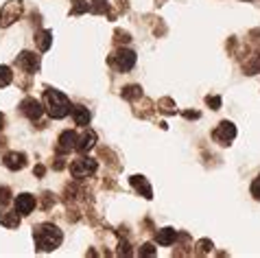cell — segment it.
<instances>
[{
	"mask_svg": "<svg viewBox=\"0 0 260 258\" xmlns=\"http://www.w3.org/2000/svg\"><path fill=\"white\" fill-rule=\"evenodd\" d=\"M72 120H75V125L77 127H88L90 125V118H92V114L88 107H83V105H72Z\"/></svg>",
	"mask_w": 260,
	"mask_h": 258,
	"instance_id": "14",
	"label": "cell"
},
{
	"mask_svg": "<svg viewBox=\"0 0 260 258\" xmlns=\"http://www.w3.org/2000/svg\"><path fill=\"white\" fill-rule=\"evenodd\" d=\"M13 81V73L9 66H0V88H7Z\"/></svg>",
	"mask_w": 260,
	"mask_h": 258,
	"instance_id": "23",
	"label": "cell"
},
{
	"mask_svg": "<svg viewBox=\"0 0 260 258\" xmlns=\"http://www.w3.org/2000/svg\"><path fill=\"white\" fill-rule=\"evenodd\" d=\"M55 206V195L50 190H44L42 192V202H40V208L42 210H50V208Z\"/></svg>",
	"mask_w": 260,
	"mask_h": 258,
	"instance_id": "24",
	"label": "cell"
},
{
	"mask_svg": "<svg viewBox=\"0 0 260 258\" xmlns=\"http://www.w3.org/2000/svg\"><path fill=\"white\" fill-rule=\"evenodd\" d=\"M33 241H35V249L38 252H53V249L61 245L63 234L53 223H40L33 228Z\"/></svg>",
	"mask_w": 260,
	"mask_h": 258,
	"instance_id": "1",
	"label": "cell"
},
{
	"mask_svg": "<svg viewBox=\"0 0 260 258\" xmlns=\"http://www.w3.org/2000/svg\"><path fill=\"white\" fill-rule=\"evenodd\" d=\"M18 112L22 114L24 118L31 120V123H35V120H40V116H42V114H44V107H42V103L38 101V99L26 96L24 101L18 105Z\"/></svg>",
	"mask_w": 260,
	"mask_h": 258,
	"instance_id": "8",
	"label": "cell"
},
{
	"mask_svg": "<svg viewBox=\"0 0 260 258\" xmlns=\"http://www.w3.org/2000/svg\"><path fill=\"white\" fill-rule=\"evenodd\" d=\"M68 169H70V175L75 177L77 182H81L85 180V177H90V175H94L96 173V169H99V162L94 160V157H77V160H72L68 164Z\"/></svg>",
	"mask_w": 260,
	"mask_h": 258,
	"instance_id": "4",
	"label": "cell"
},
{
	"mask_svg": "<svg viewBox=\"0 0 260 258\" xmlns=\"http://www.w3.org/2000/svg\"><path fill=\"white\" fill-rule=\"evenodd\" d=\"M129 42H132V35H129L127 31H120V28L114 31V44L116 46H127Z\"/></svg>",
	"mask_w": 260,
	"mask_h": 258,
	"instance_id": "22",
	"label": "cell"
},
{
	"mask_svg": "<svg viewBox=\"0 0 260 258\" xmlns=\"http://www.w3.org/2000/svg\"><path fill=\"white\" fill-rule=\"evenodd\" d=\"M75 145H77V132H72V129H66V132H61L59 140H57L55 145V151L66 155L70 151H75Z\"/></svg>",
	"mask_w": 260,
	"mask_h": 258,
	"instance_id": "11",
	"label": "cell"
},
{
	"mask_svg": "<svg viewBox=\"0 0 260 258\" xmlns=\"http://www.w3.org/2000/svg\"><path fill=\"white\" fill-rule=\"evenodd\" d=\"M94 145H96V134H94V129L83 127V134H81V136H77L75 151L83 155V153H88L90 149H94Z\"/></svg>",
	"mask_w": 260,
	"mask_h": 258,
	"instance_id": "10",
	"label": "cell"
},
{
	"mask_svg": "<svg viewBox=\"0 0 260 258\" xmlns=\"http://www.w3.org/2000/svg\"><path fill=\"white\" fill-rule=\"evenodd\" d=\"M243 3H254V0H243Z\"/></svg>",
	"mask_w": 260,
	"mask_h": 258,
	"instance_id": "33",
	"label": "cell"
},
{
	"mask_svg": "<svg viewBox=\"0 0 260 258\" xmlns=\"http://www.w3.org/2000/svg\"><path fill=\"white\" fill-rule=\"evenodd\" d=\"M44 107H46L48 116L55 118V120L66 118L68 114H70V110H72L70 99L63 94V92L55 90V88H46L44 90Z\"/></svg>",
	"mask_w": 260,
	"mask_h": 258,
	"instance_id": "2",
	"label": "cell"
},
{
	"mask_svg": "<svg viewBox=\"0 0 260 258\" xmlns=\"http://www.w3.org/2000/svg\"><path fill=\"white\" fill-rule=\"evenodd\" d=\"M129 184H132L136 192H140L144 199H153V188H151V184L144 175H132L129 177Z\"/></svg>",
	"mask_w": 260,
	"mask_h": 258,
	"instance_id": "13",
	"label": "cell"
},
{
	"mask_svg": "<svg viewBox=\"0 0 260 258\" xmlns=\"http://www.w3.org/2000/svg\"><path fill=\"white\" fill-rule=\"evenodd\" d=\"M120 96L125 99V101H138V99H142V88L132 83V85H127V88H122Z\"/></svg>",
	"mask_w": 260,
	"mask_h": 258,
	"instance_id": "18",
	"label": "cell"
},
{
	"mask_svg": "<svg viewBox=\"0 0 260 258\" xmlns=\"http://www.w3.org/2000/svg\"><path fill=\"white\" fill-rule=\"evenodd\" d=\"M90 11V3L88 0H72V9H70V16H81V13Z\"/></svg>",
	"mask_w": 260,
	"mask_h": 258,
	"instance_id": "21",
	"label": "cell"
},
{
	"mask_svg": "<svg viewBox=\"0 0 260 258\" xmlns=\"http://www.w3.org/2000/svg\"><path fill=\"white\" fill-rule=\"evenodd\" d=\"M155 254H157V247L153 243H142L138 249V256H155Z\"/></svg>",
	"mask_w": 260,
	"mask_h": 258,
	"instance_id": "25",
	"label": "cell"
},
{
	"mask_svg": "<svg viewBox=\"0 0 260 258\" xmlns=\"http://www.w3.org/2000/svg\"><path fill=\"white\" fill-rule=\"evenodd\" d=\"M212 241L210 239H201V241H197V247H194L192 249V254L194 256H208V254H210L212 252Z\"/></svg>",
	"mask_w": 260,
	"mask_h": 258,
	"instance_id": "20",
	"label": "cell"
},
{
	"mask_svg": "<svg viewBox=\"0 0 260 258\" xmlns=\"http://www.w3.org/2000/svg\"><path fill=\"white\" fill-rule=\"evenodd\" d=\"M33 175L35 177H44L46 175V167H44V164H35V167H33Z\"/></svg>",
	"mask_w": 260,
	"mask_h": 258,
	"instance_id": "29",
	"label": "cell"
},
{
	"mask_svg": "<svg viewBox=\"0 0 260 258\" xmlns=\"http://www.w3.org/2000/svg\"><path fill=\"white\" fill-rule=\"evenodd\" d=\"M136 61H138V55L134 51H129V48H122V46H116V51L107 57V63H110L116 73H122V75H127L129 70L136 66Z\"/></svg>",
	"mask_w": 260,
	"mask_h": 258,
	"instance_id": "3",
	"label": "cell"
},
{
	"mask_svg": "<svg viewBox=\"0 0 260 258\" xmlns=\"http://www.w3.org/2000/svg\"><path fill=\"white\" fill-rule=\"evenodd\" d=\"M11 202V188L9 186H0V206H7Z\"/></svg>",
	"mask_w": 260,
	"mask_h": 258,
	"instance_id": "26",
	"label": "cell"
},
{
	"mask_svg": "<svg viewBox=\"0 0 260 258\" xmlns=\"http://www.w3.org/2000/svg\"><path fill=\"white\" fill-rule=\"evenodd\" d=\"M13 206H16V210L20 212V217H28L35 206H38V199H35V195H31V192H20V195L13 199Z\"/></svg>",
	"mask_w": 260,
	"mask_h": 258,
	"instance_id": "9",
	"label": "cell"
},
{
	"mask_svg": "<svg viewBox=\"0 0 260 258\" xmlns=\"http://www.w3.org/2000/svg\"><path fill=\"white\" fill-rule=\"evenodd\" d=\"M251 195H254V199H256V202H260V175L256 177V180L254 182H251Z\"/></svg>",
	"mask_w": 260,
	"mask_h": 258,
	"instance_id": "28",
	"label": "cell"
},
{
	"mask_svg": "<svg viewBox=\"0 0 260 258\" xmlns=\"http://www.w3.org/2000/svg\"><path fill=\"white\" fill-rule=\"evenodd\" d=\"M234 138H236V127H234V123H230V120H221V123L216 125V129L212 132V140L221 147L232 145Z\"/></svg>",
	"mask_w": 260,
	"mask_h": 258,
	"instance_id": "5",
	"label": "cell"
},
{
	"mask_svg": "<svg viewBox=\"0 0 260 258\" xmlns=\"http://www.w3.org/2000/svg\"><path fill=\"white\" fill-rule=\"evenodd\" d=\"M206 103L210 105L212 110H221V103H223V101H221V96H210V94H208V96H206Z\"/></svg>",
	"mask_w": 260,
	"mask_h": 258,
	"instance_id": "27",
	"label": "cell"
},
{
	"mask_svg": "<svg viewBox=\"0 0 260 258\" xmlns=\"http://www.w3.org/2000/svg\"><path fill=\"white\" fill-rule=\"evenodd\" d=\"M3 164L9 171H22L26 167V153H22V151H9V153H5Z\"/></svg>",
	"mask_w": 260,
	"mask_h": 258,
	"instance_id": "12",
	"label": "cell"
},
{
	"mask_svg": "<svg viewBox=\"0 0 260 258\" xmlns=\"http://www.w3.org/2000/svg\"><path fill=\"white\" fill-rule=\"evenodd\" d=\"M20 16H22V3L20 0H11V3H7L0 9V26L3 28L11 26L16 20H20Z\"/></svg>",
	"mask_w": 260,
	"mask_h": 258,
	"instance_id": "7",
	"label": "cell"
},
{
	"mask_svg": "<svg viewBox=\"0 0 260 258\" xmlns=\"http://www.w3.org/2000/svg\"><path fill=\"white\" fill-rule=\"evenodd\" d=\"M155 3H157V5H162V3H166V0H155Z\"/></svg>",
	"mask_w": 260,
	"mask_h": 258,
	"instance_id": "32",
	"label": "cell"
},
{
	"mask_svg": "<svg viewBox=\"0 0 260 258\" xmlns=\"http://www.w3.org/2000/svg\"><path fill=\"white\" fill-rule=\"evenodd\" d=\"M182 116H184V118H188V120H197L201 114H199V112H182Z\"/></svg>",
	"mask_w": 260,
	"mask_h": 258,
	"instance_id": "30",
	"label": "cell"
},
{
	"mask_svg": "<svg viewBox=\"0 0 260 258\" xmlns=\"http://www.w3.org/2000/svg\"><path fill=\"white\" fill-rule=\"evenodd\" d=\"M3 129H5V114L0 112V132H3Z\"/></svg>",
	"mask_w": 260,
	"mask_h": 258,
	"instance_id": "31",
	"label": "cell"
},
{
	"mask_svg": "<svg viewBox=\"0 0 260 258\" xmlns=\"http://www.w3.org/2000/svg\"><path fill=\"white\" fill-rule=\"evenodd\" d=\"M155 110L162 112V114H175L177 107H175V101H173L171 96H164V99H160V101L155 103Z\"/></svg>",
	"mask_w": 260,
	"mask_h": 258,
	"instance_id": "19",
	"label": "cell"
},
{
	"mask_svg": "<svg viewBox=\"0 0 260 258\" xmlns=\"http://www.w3.org/2000/svg\"><path fill=\"white\" fill-rule=\"evenodd\" d=\"M175 241H177V230H175V228H162V230L155 232V243H157V245L169 247Z\"/></svg>",
	"mask_w": 260,
	"mask_h": 258,
	"instance_id": "16",
	"label": "cell"
},
{
	"mask_svg": "<svg viewBox=\"0 0 260 258\" xmlns=\"http://www.w3.org/2000/svg\"><path fill=\"white\" fill-rule=\"evenodd\" d=\"M16 66H18V70H22L24 75H35L40 70V66H42L40 55H35L31 51H22L16 57Z\"/></svg>",
	"mask_w": 260,
	"mask_h": 258,
	"instance_id": "6",
	"label": "cell"
},
{
	"mask_svg": "<svg viewBox=\"0 0 260 258\" xmlns=\"http://www.w3.org/2000/svg\"><path fill=\"white\" fill-rule=\"evenodd\" d=\"M35 44H38V48L42 53H46L50 46H53V31H46V28H38L33 35Z\"/></svg>",
	"mask_w": 260,
	"mask_h": 258,
	"instance_id": "15",
	"label": "cell"
},
{
	"mask_svg": "<svg viewBox=\"0 0 260 258\" xmlns=\"http://www.w3.org/2000/svg\"><path fill=\"white\" fill-rule=\"evenodd\" d=\"M0 225H5L7 230H16V228H20V212L18 210L0 212Z\"/></svg>",
	"mask_w": 260,
	"mask_h": 258,
	"instance_id": "17",
	"label": "cell"
}]
</instances>
